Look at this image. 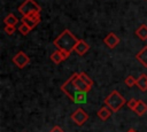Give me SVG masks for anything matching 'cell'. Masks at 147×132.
<instances>
[{"instance_id": "1", "label": "cell", "mask_w": 147, "mask_h": 132, "mask_svg": "<svg viewBox=\"0 0 147 132\" xmlns=\"http://www.w3.org/2000/svg\"><path fill=\"white\" fill-rule=\"evenodd\" d=\"M78 40L79 39L76 36H74V33H71L68 29H65L54 40V45L57 47V49L64 51V52H68L71 54V52L75 51V47H76Z\"/></svg>"}, {"instance_id": "2", "label": "cell", "mask_w": 147, "mask_h": 132, "mask_svg": "<svg viewBox=\"0 0 147 132\" xmlns=\"http://www.w3.org/2000/svg\"><path fill=\"white\" fill-rule=\"evenodd\" d=\"M125 103H126V101H125L124 96H123L118 91H113V92L105 99V104H106L113 112L118 111Z\"/></svg>"}, {"instance_id": "3", "label": "cell", "mask_w": 147, "mask_h": 132, "mask_svg": "<svg viewBox=\"0 0 147 132\" xmlns=\"http://www.w3.org/2000/svg\"><path fill=\"white\" fill-rule=\"evenodd\" d=\"M40 10H41L40 6L34 0H24L21 3V6L18 7V11L23 16L30 15L32 13H40Z\"/></svg>"}, {"instance_id": "4", "label": "cell", "mask_w": 147, "mask_h": 132, "mask_svg": "<svg viewBox=\"0 0 147 132\" xmlns=\"http://www.w3.org/2000/svg\"><path fill=\"white\" fill-rule=\"evenodd\" d=\"M13 62L15 63V65L20 69H23L25 68L29 63H30V57L23 52V51H20L17 52L14 56H13Z\"/></svg>"}, {"instance_id": "5", "label": "cell", "mask_w": 147, "mask_h": 132, "mask_svg": "<svg viewBox=\"0 0 147 132\" xmlns=\"http://www.w3.org/2000/svg\"><path fill=\"white\" fill-rule=\"evenodd\" d=\"M71 119H72L74 123H76L77 125L82 126L83 124H85V123L87 122L88 115H87V112H86L84 109L78 108V109H76V110L71 114Z\"/></svg>"}, {"instance_id": "6", "label": "cell", "mask_w": 147, "mask_h": 132, "mask_svg": "<svg viewBox=\"0 0 147 132\" xmlns=\"http://www.w3.org/2000/svg\"><path fill=\"white\" fill-rule=\"evenodd\" d=\"M41 21V16H40V13H32L30 15H26V16H23L22 17V22L25 23L31 30L34 29Z\"/></svg>"}, {"instance_id": "7", "label": "cell", "mask_w": 147, "mask_h": 132, "mask_svg": "<svg viewBox=\"0 0 147 132\" xmlns=\"http://www.w3.org/2000/svg\"><path fill=\"white\" fill-rule=\"evenodd\" d=\"M71 78H72L74 85L76 86V88H77L78 91H82V92H86V93H88V92H90V90L92 88V86H90L88 84H86V83L82 79V77L79 76V73H78V72H75V73L71 76Z\"/></svg>"}, {"instance_id": "8", "label": "cell", "mask_w": 147, "mask_h": 132, "mask_svg": "<svg viewBox=\"0 0 147 132\" xmlns=\"http://www.w3.org/2000/svg\"><path fill=\"white\" fill-rule=\"evenodd\" d=\"M61 90H62V92L63 93H65L71 100L74 99V96H75V94L78 92V90L76 88V86L74 85V81H72V78L70 77L62 86H61Z\"/></svg>"}, {"instance_id": "9", "label": "cell", "mask_w": 147, "mask_h": 132, "mask_svg": "<svg viewBox=\"0 0 147 132\" xmlns=\"http://www.w3.org/2000/svg\"><path fill=\"white\" fill-rule=\"evenodd\" d=\"M103 42L109 47V48H115L118 44H119V38L114 33V32H110V33H108L106 37H105V39H103Z\"/></svg>"}, {"instance_id": "10", "label": "cell", "mask_w": 147, "mask_h": 132, "mask_svg": "<svg viewBox=\"0 0 147 132\" xmlns=\"http://www.w3.org/2000/svg\"><path fill=\"white\" fill-rule=\"evenodd\" d=\"M90 49V45L86 42V41H84L83 39H79L78 40V42H77V45H76V47H75V52L78 54V55H84V54H86V52Z\"/></svg>"}, {"instance_id": "11", "label": "cell", "mask_w": 147, "mask_h": 132, "mask_svg": "<svg viewBox=\"0 0 147 132\" xmlns=\"http://www.w3.org/2000/svg\"><path fill=\"white\" fill-rule=\"evenodd\" d=\"M136 59L141 63L142 67L147 68V46H145L138 52V54L136 55Z\"/></svg>"}, {"instance_id": "12", "label": "cell", "mask_w": 147, "mask_h": 132, "mask_svg": "<svg viewBox=\"0 0 147 132\" xmlns=\"http://www.w3.org/2000/svg\"><path fill=\"white\" fill-rule=\"evenodd\" d=\"M111 112H113V111H111L109 108H107V107H101V108L96 111V116H98L101 121L105 122V121H107V119L111 116Z\"/></svg>"}, {"instance_id": "13", "label": "cell", "mask_w": 147, "mask_h": 132, "mask_svg": "<svg viewBox=\"0 0 147 132\" xmlns=\"http://www.w3.org/2000/svg\"><path fill=\"white\" fill-rule=\"evenodd\" d=\"M137 86L142 92L147 91V75L146 73H141L139 76V78L137 79Z\"/></svg>"}, {"instance_id": "14", "label": "cell", "mask_w": 147, "mask_h": 132, "mask_svg": "<svg viewBox=\"0 0 147 132\" xmlns=\"http://www.w3.org/2000/svg\"><path fill=\"white\" fill-rule=\"evenodd\" d=\"M86 94H87L86 92H82V91H78V92L75 94L74 99H72L74 103H78V104H83V103H86V101H87Z\"/></svg>"}, {"instance_id": "15", "label": "cell", "mask_w": 147, "mask_h": 132, "mask_svg": "<svg viewBox=\"0 0 147 132\" xmlns=\"http://www.w3.org/2000/svg\"><path fill=\"white\" fill-rule=\"evenodd\" d=\"M136 36L141 40H147V25L146 24H141L136 30Z\"/></svg>"}, {"instance_id": "16", "label": "cell", "mask_w": 147, "mask_h": 132, "mask_svg": "<svg viewBox=\"0 0 147 132\" xmlns=\"http://www.w3.org/2000/svg\"><path fill=\"white\" fill-rule=\"evenodd\" d=\"M51 60H52V62H54L55 64H60L64 59H63V55H62L61 51L57 49V51H55V52H53V53L51 54Z\"/></svg>"}, {"instance_id": "17", "label": "cell", "mask_w": 147, "mask_h": 132, "mask_svg": "<svg viewBox=\"0 0 147 132\" xmlns=\"http://www.w3.org/2000/svg\"><path fill=\"white\" fill-rule=\"evenodd\" d=\"M146 111H147V104H146L142 100H139V103H138V106H137L136 109H134V112H136L138 116H142Z\"/></svg>"}, {"instance_id": "18", "label": "cell", "mask_w": 147, "mask_h": 132, "mask_svg": "<svg viewBox=\"0 0 147 132\" xmlns=\"http://www.w3.org/2000/svg\"><path fill=\"white\" fill-rule=\"evenodd\" d=\"M17 22H18V18H17L14 14H8V15L3 18L5 25H16Z\"/></svg>"}, {"instance_id": "19", "label": "cell", "mask_w": 147, "mask_h": 132, "mask_svg": "<svg viewBox=\"0 0 147 132\" xmlns=\"http://www.w3.org/2000/svg\"><path fill=\"white\" fill-rule=\"evenodd\" d=\"M18 31H20V32H21L23 36H26V34H28V33L31 31V29H30V28H29V26H28L25 23H23V22H22V24L18 26Z\"/></svg>"}, {"instance_id": "20", "label": "cell", "mask_w": 147, "mask_h": 132, "mask_svg": "<svg viewBox=\"0 0 147 132\" xmlns=\"http://www.w3.org/2000/svg\"><path fill=\"white\" fill-rule=\"evenodd\" d=\"M124 81H125V85L129 86V87H132V86L137 85V79H136L133 76H129V77H126Z\"/></svg>"}, {"instance_id": "21", "label": "cell", "mask_w": 147, "mask_h": 132, "mask_svg": "<svg viewBox=\"0 0 147 132\" xmlns=\"http://www.w3.org/2000/svg\"><path fill=\"white\" fill-rule=\"evenodd\" d=\"M138 103H139V100H137V99H131V100H129V102H126V106L129 107V109H131V110L134 111V109H136V107L138 106Z\"/></svg>"}, {"instance_id": "22", "label": "cell", "mask_w": 147, "mask_h": 132, "mask_svg": "<svg viewBox=\"0 0 147 132\" xmlns=\"http://www.w3.org/2000/svg\"><path fill=\"white\" fill-rule=\"evenodd\" d=\"M78 73H79V76L82 77V79H83V80H84L86 84H88L90 86H92V85H93L92 79H91V78H90V77H88V76H87L85 72H78Z\"/></svg>"}, {"instance_id": "23", "label": "cell", "mask_w": 147, "mask_h": 132, "mask_svg": "<svg viewBox=\"0 0 147 132\" xmlns=\"http://www.w3.org/2000/svg\"><path fill=\"white\" fill-rule=\"evenodd\" d=\"M15 30H16L15 25H6V26L3 28V31H5V32H6L8 36H11V34H14Z\"/></svg>"}, {"instance_id": "24", "label": "cell", "mask_w": 147, "mask_h": 132, "mask_svg": "<svg viewBox=\"0 0 147 132\" xmlns=\"http://www.w3.org/2000/svg\"><path fill=\"white\" fill-rule=\"evenodd\" d=\"M49 132H63V130L59 126V125H55V126H53L52 129H51V131Z\"/></svg>"}, {"instance_id": "25", "label": "cell", "mask_w": 147, "mask_h": 132, "mask_svg": "<svg viewBox=\"0 0 147 132\" xmlns=\"http://www.w3.org/2000/svg\"><path fill=\"white\" fill-rule=\"evenodd\" d=\"M126 132H137V131H136V130H133V129H130V130H127Z\"/></svg>"}]
</instances>
